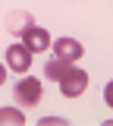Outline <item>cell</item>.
I'll return each mask as SVG.
<instances>
[{
  "label": "cell",
  "instance_id": "obj_1",
  "mask_svg": "<svg viewBox=\"0 0 113 126\" xmlns=\"http://www.w3.org/2000/svg\"><path fill=\"white\" fill-rule=\"evenodd\" d=\"M13 94H16V104H22V107H35L38 101H41V82L35 76H25L16 82V88H13Z\"/></svg>",
  "mask_w": 113,
  "mask_h": 126
},
{
  "label": "cell",
  "instance_id": "obj_9",
  "mask_svg": "<svg viewBox=\"0 0 113 126\" xmlns=\"http://www.w3.org/2000/svg\"><path fill=\"white\" fill-rule=\"evenodd\" d=\"M104 101H107V107L113 110V82H107V88H104Z\"/></svg>",
  "mask_w": 113,
  "mask_h": 126
},
{
  "label": "cell",
  "instance_id": "obj_2",
  "mask_svg": "<svg viewBox=\"0 0 113 126\" xmlns=\"http://www.w3.org/2000/svg\"><path fill=\"white\" fill-rule=\"evenodd\" d=\"M19 38H22V44L28 47L32 54H44V50H50V47H53L50 32H44L41 25H25V29L19 32Z\"/></svg>",
  "mask_w": 113,
  "mask_h": 126
},
{
  "label": "cell",
  "instance_id": "obj_6",
  "mask_svg": "<svg viewBox=\"0 0 113 126\" xmlns=\"http://www.w3.org/2000/svg\"><path fill=\"white\" fill-rule=\"evenodd\" d=\"M72 66H75V63H66V60H60V57H53V63H47V66H44V76H47L50 82H60V79H63Z\"/></svg>",
  "mask_w": 113,
  "mask_h": 126
},
{
  "label": "cell",
  "instance_id": "obj_10",
  "mask_svg": "<svg viewBox=\"0 0 113 126\" xmlns=\"http://www.w3.org/2000/svg\"><path fill=\"white\" fill-rule=\"evenodd\" d=\"M6 69H10V66H3V63H0V88H3V82H6Z\"/></svg>",
  "mask_w": 113,
  "mask_h": 126
},
{
  "label": "cell",
  "instance_id": "obj_7",
  "mask_svg": "<svg viewBox=\"0 0 113 126\" xmlns=\"http://www.w3.org/2000/svg\"><path fill=\"white\" fill-rule=\"evenodd\" d=\"M0 126H25V113L16 107H0Z\"/></svg>",
  "mask_w": 113,
  "mask_h": 126
},
{
  "label": "cell",
  "instance_id": "obj_4",
  "mask_svg": "<svg viewBox=\"0 0 113 126\" xmlns=\"http://www.w3.org/2000/svg\"><path fill=\"white\" fill-rule=\"evenodd\" d=\"M32 57H35V54L22 44V41L6 47V66H10L13 73H19V76H25V73L32 69Z\"/></svg>",
  "mask_w": 113,
  "mask_h": 126
},
{
  "label": "cell",
  "instance_id": "obj_5",
  "mask_svg": "<svg viewBox=\"0 0 113 126\" xmlns=\"http://www.w3.org/2000/svg\"><path fill=\"white\" fill-rule=\"evenodd\" d=\"M82 54H85V47L75 41V38H57L53 41V57H60L66 63H79Z\"/></svg>",
  "mask_w": 113,
  "mask_h": 126
},
{
  "label": "cell",
  "instance_id": "obj_8",
  "mask_svg": "<svg viewBox=\"0 0 113 126\" xmlns=\"http://www.w3.org/2000/svg\"><path fill=\"white\" fill-rule=\"evenodd\" d=\"M66 120L63 117H44V120H41V126H63Z\"/></svg>",
  "mask_w": 113,
  "mask_h": 126
},
{
  "label": "cell",
  "instance_id": "obj_3",
  "mask_svg": "<svg viewBox=\"0 0 113 126\" xmlns=\"http://www.w3.org/2000/svg\"><path fill=\"white\" fill-rule=\"evenodd\" d=\"M85 88H88V73L79 69V66H72V69L60 79V92H63V98H79V94H85Z\"/></svg>",
  "mask_w": 113,
  "mask_h": 126
}]
</instances>
